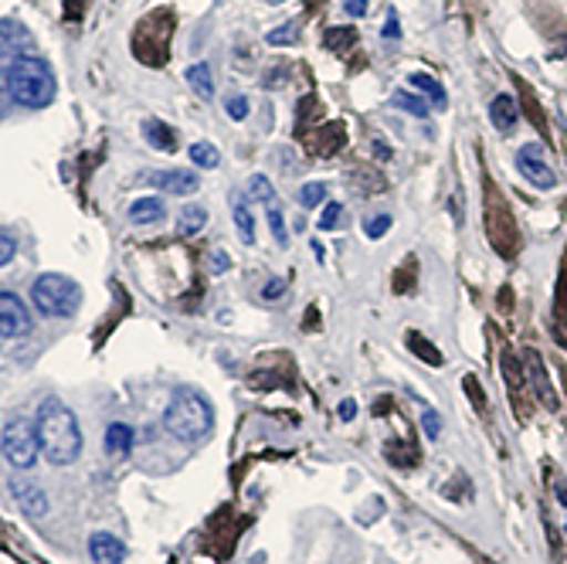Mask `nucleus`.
Instances as JSON below:
<instances>
[{"instance_id":"31","label":"nucleus","mask_w":567,"mask_h":564,"mask_svg":"<svg viewBox=\"0 0 567 564\" xmlns=\"http://www.w3.org/2000/svg\"><path fill=\"white\" fill-rule=\"evenodd\" d=\"M388 228H391V218H388V215H378V218L368 222V238H381Z\"/></svg>"},{"instance_id":"10","label":"nucleus","mask_w":567,"mask_h":564,"mask_svg":"<svg viewBox=\"0 0 567 564\" xmlns=\"http://www.w3.org/2000/svg\"><path fill=\"white\" fill-rule=\"evenodd\" d=\"M11 490H14V500H18V506H21V514H24V517L34 521V517H44V514H48V496H44L41 486L14 483Z\"/></svg>"},{"instance_id":"7","label":"nucleus","mask_w":567,"mask_h":564,"mask_svg":"<svg viewBox=\"0 0 567 564\" xmlns=\"http://www.w3.org/2000/svg\"><path fill=\"white\" fill-rule=\"evenodd\" d=\"M517 167H520V174H524L534 187H540V191H550V187L557 184L550 164L544 161V146H540V143H530V146H524V150L517 153Z\"/></svg>"},{"instance_id":"27","label":"nucleus","mask_w":567,"mask_h":564,"mask_svg":"<svg viewBox=\"0 0 567 564\" xmlns=\"http://www.w3.org/2000/svg\"><path fill=\"white\" fill-rule=\"evenodd\" d=\"M340 218H343V208L333 201V204H327V212H323V218H320V228H323V232H333V228L340 225Z\"/></svg>"},{"instance_id":"26","label":"nucleus","mask_w":567,"mask_h":564,"mask_svg":"<svg viewBox=\"0 0 567 564\" xmlns=\"http://www.w3.org/2000/svg\"><path fill=\"white\" fill-rule=\"evenodd\" d=\"M296 34H299V24H296V21H289V24H282V28L269 31V44H292V41H296Z\"/></svg>"},{"instance_id":"6","label":"nucleus","mask_w":567,"mask_h":564,"mask_svg":"<svg viewBox=\"0 0 567 564\" xmlns=\"http://www.w3.org/2000/svg\"><path fill=\"white\" fill-rule=\"evenodd\" d=\"M38 452H41L38 425H31L28 419H11L4 425V459H8V463L14 470H31Z\"/></svg>"},{"instance_id":"34","label":"nucleus","mask_w":567,"mask_h":564,"mask_svg":"<svg viewBox=\"0 0 567 564\" xmlns=\"http://www.w3.org/2000/svg\"><path fill=\"white\" fill-rule=\"evenodd\" d=\"M228 269H231L228 252H212V273H228Z\"/></svg>"},{"instance_id":"8","label":"nucleus","mask_w":567,"mask_h":564,"mask_svg":"<svg viewBox=\"0 0 567 564\" xmlns=\"http://www.w3.org/2000/svg\"><path fill=\"white\" fill-rule=\"evenodd\" d=\"M31 330V314L24 310V302L4 289V296H0V337L4 340H18Z\"/></svg>"},{"instance_id":"14","label":"nucleus","mask_w":567,"mask_h":564,"mask_svg":"<svg viewBox=\"0 0 567 564\" xmlns=\"http://www.w3.org/2000/svg\"><path fill=\"white\" fill-rule=\"evenodd\" d=\"M130 449H133V429H130V425H123V422H113V425L106 429V455H113V459H126V455H130Z\"/></svg>"},{"instance_id":"3","label":"nucleus","mask_w":567,"mask_h":564,"mask_svg":"<svg viewBox=\"0 0 567 564\" xmlns=\"http://www.w3.org/2000/svg\"><path fill=\"white\" fill-rule=\"evenodd\" d=\"M212 425H215V412L204 394L184 388L171 398L167 412H164V429L171 435H177L181 442H197L212 432Z\"/></svg>"},{"instance_id":"11","label":"nucleus","mask_w":567,"mask_h":564,"mask_svg":"<svg viewBox=\"0 0 567 564\" xmlns=\"http://www.w3.org/2000/svg\"><path fill=\"white\" fill-rule=\"evenodd\" d=\"M146 181L150 184H157V187H164V191H171V194H194L197 191V174H187V171H157V174H146Z\"/></svg>"},{"instance_id":"29","label":"nucleus","mask_w":567,"mask_h":564,"mask_svg":"<svg viewBox=\"0 0 567 564\" xmlns=\"http://www.w3.org/2000/svg\"><path fill=\"white\" fill-rule=\"evenodd\" d=\"M225 110L231 113V120H245V116H248V99H245V95H231V99L225 102Z\"/></svg>"},{"instance_id":"15","label":"nucleus","mask_w":567,"mask_h":564,"mask_svg":"<svg viewBox=\"0 0 567 564\" xmlns=\"http://www.w3.org/2000/svg\"><path fill=\"white\" fill-rule=\"evenodd\" d=\"M489 120H493V126L496 130H513V123H517L520 116H517V102H513L509 95H496L493 102H489Z\"/></svg>"},{"instance_id":"17","label":"nucleus","mask_w":567,"mask_h":564,"mask_svg":"<svg viewBox=\"0 0 567 564\" xmlns=\"http://www.w3.org/2000/svg\"><path fill=\"white\" fill-rule=\"evenodd\" d=\"M231 215H235V225H238L241 242L245 245H255V215H251V208L245 204L241 194H235V201H231Z\"/></svg>"},{"instance_id":"32","label":"nucleus","mask_w":567,"mask_h":564,"mask_svg":"<svg viewBox=\"0 0 567 564\" xmlns=\"http://www.w3.org/2000/svg\"><path fill=\"white\" fill-rule=\"evenodd\" d=\"M327 38H330V41H327L330 48H347V44H353V31H347V28H343V31H330Z\"/></svg>"},{"instance_id":"20","label":"nucleus","mask_w":567,"mask_h":564,"mask_svg":"<svg viewBox=\"0 0 567 564\" xmlns=\"http://www.w3.org/2000/svg\"><path fill=\"white\" fill-rule=\"evenodd\" d=\"M204 225H208V212L200 208V204H187V208L181 212V235H197L204 232Z\"/></svg>"},{"instance_id":"5","label":"nucleus","mask_w":567,"mask_h":564,"mask_svg":"<svg viewBox=\"0 0 567 564\" xmlns=\"http://www.w3.org/2000/svg\"><path fill=\"white\" fill-rule=\"evenodd\" d=\"M486 225H489V242L496 245V252L503 259H513L520 248V232L517 222L506 212V204L499 194H493V184H486Z\"/></svg>"},{"instance_id":"28","label":"nucleus","mask_w":567,"mask_h":564,"mask_svg":"<svg viewBox=\"0 0 567 564\" xmlns=\"http://www.w3.org/2000/svg\"><path fill=\"white\" fill-rule=\"evenodd\" d=\"M24 38H28V34H24V31H21V28H18L14 21H8V18H4V51H8V48L14 51V48H18V44L24 41Z\"/></svg>"},{"instance_id":"37","label":"nucleus","mask_w":567,"mask_h":564,"mask_svg":"<svg viewBox=\"0 0 567 564\" xmlns=\"http://www.w3.org/2000/svg\"><path fill=\"white\" fill-rule=\"evenodd\" d=\"M384 38H388V41H398V38H401V28H398V14H388V24H384Z\"/></svg>"},{"instance_id":"9","label":"nucleus","mask_w":567,"mask_h":564,"mask_svg":"<svg viewBox=\"0 0 567 564\" xmlns=\"http://www.w3.org/2000/svg\"><path fill=\"white\" fill-rule=\"evenodd\" d=\"M89 554H92L95 564H123L126 544L116 541V537L106 534V531H99V534H92V541H89Z\"/></svg>"},{"instance_id":"36","label":"nucleus","mask_w":567,"mask_h":564,"mask_svg":"<svg viewBox=\"0 0 567 564\" xmlns=\"http://www.w3.org/2000/svg\"><path fill=\"white\" fill-rule=\"evenodd\" d=\"M422 425H425L429 439H439V416H435V412H425V416H422Z\"/></svg>"},{"instance_id":"1","label":"nucleus","mask_w":567,"mask_h":564,"mask_svg":"<svg viewBox=\"0 0 567 564\" xmlns=\"http://www.w3.org/2000/svg\"><path fill=\"white\" fill-rule=\"evenodd\" d=\"M38 442H41V452L48 463L55 466H69L82 455V429H79V419L69 404H62L59 398H48L41 401L38 408Z\"/></svg>"},{"instance_id":"19","label":"nucleus","mask_w":567,"mask_h":564,"mask_svg":"<svg viewBox=\"0 0 567 564\" xmlns=\"http://www.w3.org/2000/svg\"><path fill=\"white\" fill-rule=\"evenodd\" d=\"M391 106H394V110H404V113H411V116H419V120L429 116L425 99H422V95H411V92H404V89H398V92L391 95Z\"/></svg>"},{"instance_id":"4","label":"nucleus","mask_w":567,"mask_h":564,"mask_svg":"<svg viewBox=\"0 0 567 564\" xmlns=\"http://www.w3.org/2000/svg\"><path fill=\"white\" fill-rule=\"evenodd\" d=\"M31 299H34V310H38L41 317L59 320V317H75V314H79V306H82V289H79V283L69 279V276L44 273V276L34 283Z\"/></svg>"},{"instance_id":"23","label":"nucleus","mask_w":567,"mask_h":564,"mask_svg":"<svg viewBox=\"0 0 567 564\" xmlns=\"http://www.w3.org/2000/svg\"><path fill=\"white\" fill-rule=\"evenodd\" d=\"M248 191H251V197H255V201H262L266 208H272V204L279 201V197H276V187H272V184H269V181H266L262 174H259V177H251Z\"/></svg>"},{"instance_id":"38","label":"nucleus","mask_w":567,"mask_h":564,"mask_svg":"<svg viewBox=\"0 0 567 564\" xmlns=\"http://www.w3.org/2000/svg\"><path fill=\"white\" fill-rule=\"evenodd\" d=\"M466 391L473 394L476 408H483V391H480V381H476V378H466Z\"/></svg>"},{"instance_id":"18","label":"nucleus","mask_w":567,"mask_h":564,"mask_svg":"<svg viewBox=\"0 0 567 564\" xmlns=\"http://www.w3.org/2000/svg\"><path fill=\"white\" fill-rule=\"evenodd\" d=\"M187 85L200 95V99H212L215 95V82H212V69L204 65V62H197V65H190L187 69Z\"/></svg>"},{"instance_id":"25","label":"nucleus","mask_w":567,"mask_h":564,"mask_svg":"<svg viewBox=\"0 0 567 564\" xmlns=\"http://www.w3.org/2000/svg\"><path fill=\"white\" fill-rule=\"evenodd\" d=\"M269 212V225H272V235H276V242L286 248L289 245V232H286V218H282V208L279 204H272V208H266Z\"/></svg>"},{"instance_id":"13","label":"nucleus","mask_w":567,"mask_h":564,"mask_svg":"<svg viewBox=\"0 0 567 564\" xmlns=\"http://www.w3.org/2000/svg\"><path fill=\"white\" fill-rule=\"evenodd\" d=\"M143 136H146V143L153 150H164V153H174L177 150V133L167 123H161V120H146L143 123Z\"/></svg>"},{"instance_id":"39","label":"nucleus","mask_w":567,"mask_h":564,"mask_svg":"<svg viewBox=\"0 0 567 564\" xmlns=\"http://www.w3.org/2000/svg\"><path fill=\"white\" fill-rule=\"evenodd\" d=\"M340 416H343V419H353V416H357V404H353V401H343V404H340Z\"/></svg>"},{"instance_id":"22","label":"nucleus","mask_w":567,"mask_h":564,"mask_svg":"<svg viewBox=\"0 0 567 564\" xmlns=\"http://www.w3.org/2000/svg\"><path fill=\"white\" fill-rule=\"evenodd\" d=\"M190 161H194L197 167H204V171H212V167L221 164V153H218L212 143H194V146H190Z\"/></svg>"},{"instance_id":"2","label":"nucleus","mask_w":567,"mask_h":564,"mask_svg":"<svg viewBox=\"0 0 567 564\" xmlns=\"http://www.w3.org/2000/svg\"><path fill=\"white\" fill-rule=\"evenodd\" d=\"M4 89L11 92V99L24 110H44L55 102L59 82L55 72L48 69L44 59H31V55H14L4 65Z\"/></svg>"},{"instance_id":"12","label":"nucleus","mask_w":567,"mask_h":564,"mask_svg":"<svg viewBox=\"0 0 567 564\" xmlns=\"http://www.w3.org/2000/svg\"><path fill=\"white\" fill-rule=\"evenodd\" d=\"M167 208H164V201L161 197H140L130 204V222L133 225H157L164 222Z\"/></svg>"},{"instance_id":"21","label":"nucleus","mask_w":567,"mask_h":564,"mask_svg":"<svg viewBox=\"0 0 567 564\" xmlns=\"http://www.w3.org/2000/svg\"><path fill=\"white\" fill-rule=\"evenodd\" d=\"M408 82L415 85V89H422V92L435 102V106H445V102H449V99H445V89H442L432 75H425V72H411V79H408Z\"/></svg>"},{"instance_id":"16","label":"nucleus","mask_w":567,"mask_h":564,"mask_svg":"<svg viewBox=\"0 0 567 564\" xmlns=\"http://www.w3.org/2000/svg\"><path fill=\"white\" fill-rule=\"evenodd\" d=\"M408 350L415 353V357H422V361H425L429 368H442V365H445L442 350H439L429 337H422V334H415V330L408 334Z\"/></svg>"},{"instance_id":"33","label":"nucleus","mask_w":567,"mask_h":564,"mask_svg":"<svg viewBox=\"0 0 567 564\" xmlns=\"http://www.w3.org/2000/svg\"><path fill=\"white\" fill-rule=\"evenodd\" d=\"M343 11L350 18H364L368 14V0H343Z\"/></svg>"},{"instance_id":"35","label":"nucleus","mask_w":567,"mask_h":564,"mask_svg":"<svg viewBox=\"0 0 567 564\" xmlns=\"http://www.w3.org/2000/svg\"><path fill=\"white\" fill-rule=\"evenodd\" d=\"M282 293H286V279H272V283L262 289V299H269V302H272V299H279Z\"/></svg>"},{"instance_id":"30","label":"nucleus","mask_w":567,"mask_h":564,"mask_svg":"<svg viewBox=\"0 0 567 564\" xmlns=\"http://www.w3.org/2000/svg\"><path fill=\"white\" fill-rule=\"evenodd\" d=\"M14 248H18V242H14V235L4 228V235H0V263L8 266V263L14 259Z\"/></svg>"},{"instance_id":"24","label":"nucleus","mask_w":567,"mask_h":564,"mask_svg":"<svg viewBox=\"0 0 567 564\" xmlns=\"http://www.w3.org/2000/svg\"><path fill=\"white\" fill-rule=\"evenodd\" d=\"M323 197H327V184H320V181L306 184L299 191V204H302V208H317V204H323Z\"/></svg>"}]
</instances>
